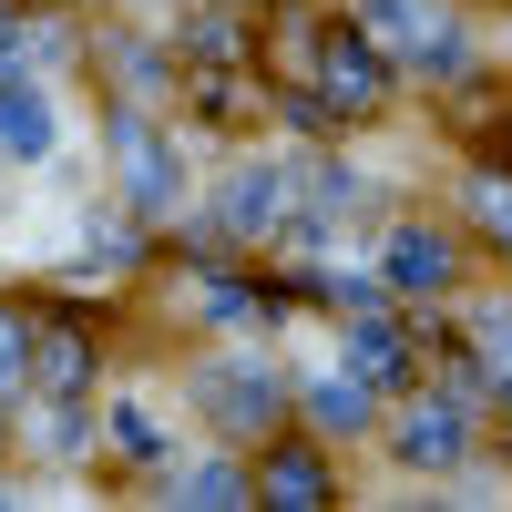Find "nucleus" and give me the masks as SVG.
Returning <instances> with one entry per match:
<instances>
[{
	"label": "nucleus",
	"mask_w": 512,
	"mask_h": 512,
	"mask_svg": "<svg viewBox=\"0 0 512 512\" xmlns=\"http://www.w3.org/2000/svg\"><path fill=\"white\" fill-rule=\"evenodd\" d=\"M349 31H369L390 62L410 72H461L472 52H461V21L441 11V0H349Z\"/></svg>",
	"instance_id": "1"
},
{
	"label": "nucleus",
	"mask_w": 512,
	"mask_h": 512,
	"mask_svg": "<svg viewBox=\"0 0 512 512\" xmlns=\"http://www.w3.org/2000/svg\"><path fill=\"white\" fill-rule=\"evenodd\" d=\"M113 164H123V205L134 216H175L185 205V144L144 113H113Z\"/></svg>",
	"instance_id": "2"
},
{
	"label": "nucleus",
	"mask_w": 512,
	"mask_h": 512,
	"mask_svg": "<svg viewBox=\"0 0 512 512\" xmlns=\"http://www.w3.org/2000/svg\"><path fill=\"white\" fill-rule=\"evenodd\" d=\"M62 144H72L62 103L41 93V82H31L21 62H0V154H11V164H52Z\"/></svg>",
	"instance_id": "3"
},
{
	"label": "nucleus",
	"mask_w": 512,
	"mask_h": 512,
	"mask_svg": "<svg viewBox=\"0 0 512 512\" xmlns=\"http://www.w3.org/2000/svg\"><path fill=\"white\" fill-rule=\"evenodd\" d=\"M461 451H472V410L461 400H410L400 410V461L410 472H451Z\"/></svg>",
	"instance_id": "4"
},
{
	"label": "nucleus",
	"mask_w": 512,
	"mask_h": 512,
	"mask_svg": "<svg viewBox=\"0 0 512 512\" xmlns=\"http://www.w3.org/2000/svg\"><path fill=\"white\" fill-rule=\"evenodd\" d=\"M195 390H205V410H216L226 431H267V420H277V379L256 369V359H216Z\"/></svg>",
	"instance_id": "5"
},
{
	"label": "nucleus",
	"mask_w": 512,
	"mask_h": 512,
	"mask_svg": "<svg viewBox=\"0 0 512 512\" xmlns=\"http://www.w3.org/2000/svg\"><path fill=\"white\" fill-rule=\"evenodd\" d=\"M379 62H390V52H379L369 31H359V41L338 31L328 52H318V82H328V103H349V113H369L379 93H390V72H379Z\"/></svg>",
	"instance_id": "6"
},
{
	"label": "nucleus",
	"mask_w": 512,
	"mask_h": 512,
	"mask_svg": "<svg viewBox=\"0 0 512 512\" xmlns=\"http://www.w3.org/2000/svg\"><path fill=\"white\" fill-rule=\"evenodd\" d=\"M287 195H297V164H236V185H226V226L236 236H267L287 216Z\"/></svg>",
	"instance_id": "7"
},
{
	"label": "nucleus",
	"mask_w": 512,
	"mask_h": 512,
	"mask_svg": "<svg viewBox=\"0 0 512 512\" xmlns=\"http://www.w3.org/2000/svg\"><path fill=\"white\" fill-rule=\"evenodd\" d=\"M390 287H400V297H441V287H451V246H441L431 226H400V236H390Z\"/></svg>",
	"instance_id": "8"
},
{
	"label": "nucleus",
	"mask_w": 512,
	"mask_h": 512,
	"mask_svg": "<svg viewBox=\"0 0 512 512\" xmlns=\"http://www.w3.org/2000/svg\"><path fill=\"white\" fill-rule=\"evenodd\" d=\"M103 441H123V461H164L175 441H164V420L144 410V400H103V420H93Z\"/></svg>",
	"instance_id": "9"
},
{
	"label": "nucleus",
	"mask_w": 512,
	"mask_h": 512,
	"mask_svg": "<svg viewBox=\"0 0 512 512\" xmlns=\"http://www.w3.org/2000/svg\"><path fill=\"white\" fill-rule=\"evenodd\" d=\"M349 369L369 379V390H400V379H410V369H400V328L359 318V328H349Z\"/></svg>",
	"instance_id": "10"
},
{
	"label": "nucleus",
	"mask_w": 512,
	"mask_h": 512,
	"mask_svg": "<svg viewBox=\"0 0 512 512\" xmlns=\"http://www.w3.org/2000/svg\"><path fill=\"white\" fill-rule=\"evenodd\" d=\"M308 420L318 431H359L369 420V379H308Z\"/></svg>",
	"instance_id": "11"
},
{
	"label": "nucleus",
	"mask_w": 512,
	"mask_h": 512,
	"mask_svg": "<svg viewBox=\"0 0 512 512\" xmlns=\"http://www.w3.org/2000/svg\"><path fill=\"white\" fill-rule=\"evenodd\" d=\"M185 502H246V472H226V461H195V472H175Z\"/></svg>",
	"instance_id": "12"
},
{
	"label": "nucleus",
	"mask_w": 512,
	"mask_h": 512,
	"mask_svg": "<svg viewBox=\"0 0 512 512\" xmlns=\"http://www.w3.org/2000/svg\"><path fill=\"white\" fill-rule=\"evenodd\" d=\"M472 338H482V359H492V369L512 379V297H492V308L472 318Z\"/></svg>",
	"instance_id": "13"
},
{
	"label": "nucleus",
	"mask_w": 512,
	"mask_h": 512,
	"mask_svg": "<svg viewBox=\"0 0 512 512\" xmlns=\"http://www.w3.org/2000/svg\"><path fill=\"white\" fill-rule=\"evenodd\" d=\"M267 492H277V502H318V492H328V472H318V461H277Z\"/></svg>",
	"instance_id": "14"
},
{
	"label": "nucleus",
	"mask_w": 512,
	"mask_h": 512,
	"mask_svg": "<svg viewBox=\"0 0 512 512\" xmlns=\"http://www.w3.org/2000/svg\"><path fill=\"white\" fill-rule=\"evenodd\" d=\"M472 205H482V226L512 246V185H472Z\"/></svg>",
	"instance_id": "15"
},
{
	"label": "nucleus",
	"mask_w": 512,
	"mask_h": 512,
	"mask_svg": "<svg viewBox=\"0 0 512 512\" xmlns=\"http://www.w3.org/2000/svg\"><path fill=\"white\" fill-rule=\"evenodd\" d=\"M21 349H31V338H21V318H0V390L21 379Z\"/></svg>",
	"instance_id": "16"
},
{
	"label": "nucleus",
	"mask_w": 512,
	"mask_h": 512,
	"mask_svg": "<svg viewBox=\"0 0 512 512\" xmlns=\"http://www.w3.org/2000/svg\"><path fill=\"white\" fill-rule=\"evenodd\" d=\"M0 431H11V420H0Z\"/></svg>",
	"instance_id": "17"
}]
</instances>
